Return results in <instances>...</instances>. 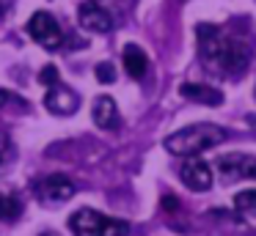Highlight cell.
Here are the masks:
<instances>
[{
	"label": "cell",
	"instance_id": "cell-1",
	"mask_svg": "<svg viewBox=\"0 0 256 236\" xmlns=\"http://www.w3.org/2000/svg\"><path fill=\"white\" fill-rule=\"evenodd\" d=\"M198 49L201 60L212 69L223 71V77H240L248 69L250 49L234 36H223L220 27L198 25Z\"/></svg>",
	"mask_w": 256,
	"mask_h": 236
},
{
	"label": "cell",
	"instance_id": "cell-2",
	"mask_svg": "<svg viewBox=\"0 0 256 236\" xmlns=\"http://www.w3.org/2000/svg\"><path fill=\"white\" fill-rule=\"evenodd\" d=\"M226 137L228 132L218 124H190L166 137V151L174 157H198L201 151L223 143Z\"/></svg>",
	"mask_w": 256,
	"mask_h": 236
},
{
	"label": "cell",
	"instance_id": "cell-3",
	"mask_svg": "<svg viewBox=\"0 0 256 236\" xmlns=\"http://www.w3.org/2000/svg\"><path fill=\"white\" fill-rule=\"evenodd\" d=\"M69 228L74 236H127L130 225L124 220H113L94 209H80L69 217Z\"/></svg>",
	"mask_w": 256,
	"mask_h": 236
},
{
	"label": "cell",
	"instance_id": "cell-4",
	"mask_svg": "<svg viewBox=\"0 0 256 236\" xmlns=\"http://www.w3.org/2000/svg\"><path fill=\"white\" fill-rule=\"evenodd\" d=\"M28 33H30V38H34L36 44H42V47H47V49L61 47V41H64L61 25H58L56 16L47 14V11H36V14L30 16L28 19Z\"/></svg>",
	"mask_w": 256,
	"mask_h": 236
},
{
	"label": "cell",
	"instance_id": "cell-5",
	"mask_svg": "<svg viewBox=\"0 0 256 236\" xmlns=\"http://www.w3.org/2000/svg\"><path fill=\"white\" fill-rule=\"evenodd\" d=\"M36 195H39L42 203H66L69 198L74 195V184L69 176H61V173H52L47 179H42L36 184Z\"/></svg>",
	"mask_w": 256,
	"mask_h": 236
},
{
	"label": "cell",
	"instance_id": "cell-6",
	"mask_svg": "<svg viewBox=\"0 0 256 236\" xmlns=\"http://www.w3.org/2000/svg\"><path fill=\"white\" fill-rule=\"evenodd\" d=\"M179 179L193 192H206L212 187V168L196 157H188V162L179 168Z\"/></svg>",
	"mask_w": 256,
	"mask_h": 236
},
{
	"label": "cell",
	"instance_id": "cell-7",
	"mask_svg": "<svg viewBox=\"0 0 256 236\" xmlns=\"http://www.w3.org/2000/svg\"><path fill=\"white\" fill-rule=\"evenodd\" d=\"M44 107L50 110L52 115H72V113H78V107H80V96L72 88L56 82V85H50V91H47V96H44Z\"/></svg>",
	"mask_w": 256,
	"mask_h": 236
},
{
	"label": "cell",
	"instance_id": "cell-8",
	"mask_svg": "<svg viewBox=\"0 0 256 236\" xmlns=\"http://www.w3.org/2000/svg\"><path fill=\"white\" fill-rule=\"evenodd\" d=\"M78 22L86 27V30L94 33H108L113 27V16L102 8L100 3H83L78 8Z\"/></svg>",
	"mask_w": 256,
	"mask_h": 236
},
{
	"label": "cell",
	"instance_id": "cell-9",
	"mask_svg": "<svg viewBox=\"0 0 256 236\" xmlns=\"http://www.w3.org/2000/svg\"><path fill=\"white\" fill-rule=\"evenodd\" d=\"M179 93H182L184 99H190V102L206 104V107L223 104V93L218 91V88H212V85H201V82H184V85L179 88Z\"/></svg>",
	"mask_w": 256,
	"mask_h": 236
},
{
	"label": "cell",
	"instance_id": "cell-10",
	"mask_svg": "<svg viewBox=\"0 0 256 236\" xmlns=\"http://www.w3.org/2000/svg\"><path fill=\"white\" fill-rule=\"evenodd\" d=\"M94 124L100 129H116L118 126V107L113 96H100L94 102Z\"/></svg>",
	"mask_w": 256,
	"mask_h": 236
},
{
	"label": "cell",
	"instance_id": "cell-11",
	"mask_svg": "<svg viewBox=\"0 0 256 236\" xmlns=\"http://www.w3.org/2000/svg\"><path fill=\"white\" fill-rule=\"evenodd\" d=\"M248 154H226V157L218 159V170H220L226 179H245L248 176V165H250Z\"/></svg>",
	"mask_w": 256,
	"mask_h": 236
},
{
	"label": "cell",
	"instance_id": "cell-12",
	"mask_svg": "<svg viewBox=\"0 0 256 236\" xmlns=\"http://www.w3.org/2000/svg\"><path fill=\"white\" fill-rule=\"evenodd\" d=\"M124 69H127V74L135 77V80H140V77L146 74L149 60H146V52L138 44H127V47H124Z\"/></svg>",
	"mask_w": 256,
	"mask_h": 236
},
{
	"label": "cell",
	"instance_id": "cell-13",
	"mask_svg": "<svg viewBox=\"0 0 256 236\" xmlns=\"http://www.w3.org/2000/svg\"><path fill=\"white\" fill-rule=\"evenodd\" d=\"M20 214H22V203L17 201L14 195H0V220H6V223H12V220H17Z\"/></svg>",
	"mask_w": 256,
	"mask_h": 236
},
{
	"label": "cell",
	"instance_id": "cell-14",
	"mask_svg": "<svg viewBox=\"0 0 256 236\" xmlns=\"http://www.w3.org/2000/svg\"><path fill=\"white\" fill-rule=\"evenodd\" d=\"M234 209L237 212H248L256 214V190H242L234 195Z\"/></svg>",
	"mask_w": 256,
	"mask_h": 236
},
{
	"label": "cell",
	"instance_id": "cell-15",
	"mask_svg": "<svg viewBox=\"0 0 256 236\" xmlns=\"http://www.w3.org/2000/svg\"><path fill=\"white\" fill-rule=\"evenodd\" d=\"M96 80L105 82V85H108V82H113V80H116V66L108 63V60H105V63H96Z\"/></svg>",
	"mask_w": 256,
	"mask_h": 236
},
{
	"label": "cell",
	"instance_id": "cell-16",
	"mask_svg": "<svg viewBox=\"0 0 256 236\" xmlns=\"http://www.w3.org/2000/svg\"><path fill=\"white\" fill-rule=\"evenodd\" d=\"M12 157H14V146H12V140L0 135V170H3L8 162H12Z\"/></svg>",
	"mask_w": 256,
	"mask_h": 236
},
{
	"label": "cell",
	"instance_id": "cell-17",
	"mask_svg": "<svg viewBox=\"0 0 256 236\" xmlns=\"http://www.w3.org/2000/svg\"><path fill=\"white\" fill-rule=\"evenodd\" d=\"M39 80H42V85H56L58 82V69L56 66H44V69H42V74H39Z\"/></svg>",
	"mask_w": 256,
	"mask_h": 236
},
{
	"label": "cell",
	"instance_id": "cell-18",
	"mask_svg": "<svg viewBox=\"0 0 256 236\" xmlns=\"http://www.w3.org/2000/svg\"><path fill=\"white\" fill-rule=\"evenodd\" d=\"M245 179H256V159H250V165H248V176Z\"/></svg>",
	"mask_w": 256,
	"mask_h": 236
},
{
	"label": "cell",
	"instance_id": "cell-19",
	"mask_svg": "<svg viewBox=\"0 0 256 236\" xmlns=\"http://www.w3.org/2000/svg\"><path fill=\"white\" fill-rule=\"evenodd\" d=\"M12 102V93L8 91H0V107H3V104H8Z\"/></svg>",
	"mask_w": 256,
	"mask_h": 236
},
{
	"label": "cell",
	"instance_id": "cell-20",
	"mask_svg": "<svg viewBox=\"0 0 256 236\" xmlns=\"http://www.w3.org/2000/svg\"><path fill=\"white\" fill-rule=\"evenodd\" d=\"M162 203H166V209H176V198H166Z\"/></svg>",
	"mask_w": 256,
	"mask_h": 236
},
{
	"label": "cell",
	"instance_id": "cell-21",
	"mask_svg": "<svg viewBox=\"0 0 256 236\" xmlns=\"http://www.w3.org/2000/svg\"><path fill=\"white\" fill-rule=\"evenodd\" d=\"M42 236H58V234H42Z\"/></svg>",
	"mask_w": 256,
	"mask_h": 236
}]
</instances>
